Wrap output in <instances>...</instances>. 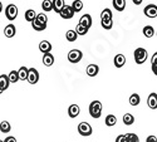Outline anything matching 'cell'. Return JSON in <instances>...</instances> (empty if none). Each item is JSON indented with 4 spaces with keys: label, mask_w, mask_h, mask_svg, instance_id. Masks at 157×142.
Segmentation results:
<instances>
[{
    "label": "cell",
    "mask_w": 157,
    "mask_h": 142,
    "mask_svg": "<svg viewBox=\"0 0 157 142\" xmlns=\"http://www.w3.org/2000/svg\"><path fill=\"white\" fill-rule=\"evenodd\" d=\"M78 24L82 25V27H84V28H87V29H89L90 27H92V17H90L89 14L82 15L81 19H79V23H78Z\"/></svg>",
    "instance_id": "obj_9"
},
{
    "label": "cell",
    "mask_w": 157,
    "mask_h": 142,
    "mask_svg": "<svg viewBox=\"0 0 157 142\" xmlns=\"http://www.w3.org/2000/svg\"><path fill=\"white\" fill-rule=\"evenodd\" d=\"M27 81L30 84H36L39 81V72L35 68H28V78Z\"/></svg>",
    "instance_id": "obj_6"
},
{
    "label": "cell",
    "mask_w": 157,
    "mask_h": 142,
    "mask_svg": "<svg viewBox=\"0 0 157 142\" xmlns=\"http://www.w3.org/2000/svg\"><path fill=\"white\" fill-rule=\"evenodd\" d=\"M0 131H2V133H9L11 131V126L8 121H3L2 123H0Z\"/></svg>",
    "instance_id": "obj_25"
},
{
    "label": "cell",
    "mask_w": 157,
    "mask_h": 142,
    "mask_svg": "<svg viewBox=\"0 0 157 142\" xmlns=\"http://www.w3.org/2000/svg\"><path fill=\"white\" fill-rule=\"evenodd\" d=\"M87 32H88V29L84 28V27H82V25H79V24H78L77 27H75V33H77L78 35H86Z\"/></svg>",
    "instance_id": "obj_35"
},
{
    "label": "cell",
    "mask_w": 157,
    "mask_h": 142,
    "mask_svg": "<svg viewBox=\"0 0 157 142\" xmlns=\"http://www.w3.org/2000/svg\"><path fill=\"white\" fill-rule=\"evenodd\" d=\"M4 142H17V138L13 137V136H8V137L4 140Z\"/></svg>",
    "instance_id": "obj_40"
},
{
    "label": "cell",
    "mask_w": 157,
    "mask_h": 142,
    "mask_svg": "<svg viewBox=\"0 0 157 142\" xmlns=\"http://www.w3.org/2000/svg\"><path fill=\"white\" fill-rule=\"evenodd\" d=\"M140 102H141V97L137 93H133L132 96L129 97V105L131 106H138Z\"/></svg>",
    "instance_id": "obj_29"
},
{
    "label": "cell",
    "mask_w": 157,
    "mask_h": 142,
    "mask_svg": "<svg viewBox=\"0 0 157 142\" xmlns=\"http://www.w3.org/2000/svg\"><path fill=\"white\" fill-rule=\"evenodd\" d=\"M127 142H140V138L136 133H126Z\"/></svg>",
    "instance_id": "obj_34"
},
{
    "label": "cell",
    "mask_w": 157,
    "mask_h": 142,
    "mask_svg": "<svg viewBox=\"0 0 157 142\" xmlns=\"http://www.w3.org/2000/svg\"><path fill=\"white\" fill-rule=\"evenodd\" d=\"M71 6H72L74 13H79L83 9V2H82V0H74Z\"/></svg>",
    "instance_id": "obj_21"
},
{
    "label": "cell",
    "mask_w": 157,
    "mask_h": 142,
    "mask_svg": "<svg viewBox=\"0 0 157 142\" xmlns=\"http://www.w3.org/2000/svg\"><path fill=\"white\" fill-rule=\"evenodd\" d=\"M8 79L10 83H17L19 81V75H18V71H11L8 74Z\"/></svg>",
    "instance_id": "obj_28"
},
{
    "label": "cell",
    "mask_w": 157,
    "mask_h": 142,
    "mask_svg": "<svg viewBox=\"0 0 157 142\" xmlns=\"http://www.w3.org/2000/svg\"><path fill=\"white\" fill-rule=\"evenodd\" d=\"M52 5H53L54 11L59 14L63 10V8L65 6V3H64V0H52Z\"/></svg>",
    "instance_id": "obj_13"
},
{
    "label": "cell",
    "mask_w": 157,
    "mask_h": 142,
    "mask_svg": "<svg viewBox=\"0 0 157 142\" xmlns=\"http://www.w3.org/2000/svg\"><path fill=\"white\" fill-rule=\"evenodd\" d=\"M101 25H102L104 29L109 30L113 27V19H111V20H101Z\"/></svg>",
    "instance_id": "obj_33"
},
{
    "label": "cell",
    "mask_w": 157,
    "mask_h": 142,
    "mask_svg": "<svg viewBox=\"0 0 157 142\" xmlns=\"http://www.w3.org/2000/svg\"><path fill=\"white\" fill-rule=\"evenodd\" d=\"M133 57H135V60L137 64H143L147 60V50L145 48H137V49H135Z\"/></svg>",
    "instance_id": "obj_2"
},
{
    "label": "cell",
    "mask_w": 157,
    "mask_h": 142,
    "mask_svg": "<svg viewBox=\"0 0 157 142\" xmlns=\"http://www.w3.org/2000/svg\"><path fill=\"white\" fill-rule=\"evenodd\" d=\"M39 24L44 25V27H47V23H48V15H45L44 13H40V14L36 15V19H35Z\"/></svg>",
    "instance_id": "obj_27"
},
{
    "label": "cell",
    "mask_w": 157,
    "mask_h": 142,
    "mask_svg": "<svg viewBox=\"0 0 157 142\" xmlns=\"http://www.w3.org/2000/svg\"><path fill=\"white\" fill-rule=\"evenodd\" d=\"M112 4H113V6H114L116 10L123 11L124 8H126V4H127V3H126V0H113Z\"/></svg>",
    "instance_id": "obj_19"
},
{
    "label": "cell",
    "mask_w": 157,
    "mask_h": 142,
    "mask_svg": "<svg viewBox=\"0 0 157 142\" xmlns=\"http://www.w3.org/2000/svg\"><path fill=\"white\" fill-rule=\"evenodd\" d=\"M156 35H157V32H156Z\"/></svg>",
    "instance_id": "obj_46"
},
{
    "label": "cell",
    "mask_w": 157,
    "mask_h": 142,
    "mask_svg": "<svg viewBox=\"0 0 157 142\" xmlns=\"http://www.w3.org/2000/svg\"><path fill=\"white\" fill-rule=\"evenodd\" d=\"M152 72H153V73L157 75V67H152Z\"/></svg>",
    "instance_id": "obj_41"
},
{
    "label": "cell",
    "mask_w": 157,
    "mask_h": 142,
    "mask_svg": "<svg viewBox=\"0 0 157 142\" xmlns=\"http://www.w3.org/2000/svg\"><path fill=\"white\" fill-rule=\"evenodd\" d=\"M18 6L14 5V4H9L6 8H5V17L9 19V20H14L17 17H18Z\"/></svg>",
    "instance_id": "obj_5"
},
{
    "label": "cell",
    "mask_w": 157,
    "mask_h": 142,
    "mask_svg": "<svg viewBox=\"0 0 157 142\" xmlns=\"http://www.w3.org/2000/svg\"><path fill=\"white\" fill-rule=\"evenodd\" d=\"M116 142H127L126 135H120V136H117V138H116Z\"/></svg>",
    "instance_id": "obj_38"
},
{
    "label": "cell",
    "mask_w": 157,
    "mask_h": 142,
    "mask_svg": "<svg viewBox=\"0 0 157 142\" xmlns=\"http://www.w3.org/2000/svg\"><path fill=\"white\" fill-rule=\"evenodd\" d=\"M65 38H67L68 42H75L78 38V34L75 33V30H68L67 34H65Z\"/></svg>",
    "instance_id": "obj_31"
},
{
    "label": "cell",
    "mask_w": 157,
    "mask_h": 142,
    "mask_svg": "<svg viewBox=\"0 0 157 142\" xmlns=\"http://www.w3.org/2000/svg\"><path fill=\"white\" fill-rule=\"evenodd\" d=\"M113 19L112 17V10L111 9H104L102 13H101V20H111Z\"/></svg>",
    "instance_id": "obj_23"
},
{
    "label": "cell",
    "mask_w": 157,
    "mask_h": 142,
    "mask_svg": "<svg viewBox=\"0 0 157 142\" xmlns=\"http://www.w3.org/2000/svg\"><path fill=\"white\" fill-rule=\"evenodd\" d=\"M147 105L151 109H156L157 108V94L156 93H151L147 98Z\"/></svg>",
    "instance_id": "obj_16"
},
{
    "label": "cell",
    "mask_w": 157,
    "mask_h": 142,
    "mask_svg": "<svg viewBox=\"0 0 157 142\" xmlns=\"http://www.w3.org/2000/svg\"><path fill=\"white\" fill-rule=\"evenodd\" d=\"M17 34V29H15V27L13 24H8L6 27H5V29H4V35L6 36V38H13Z\"/></svg>",
    "instance_id": "obj_14"
},
{
    "label": "cell",
    "mask_w": 157,
    "mask_h": 142,
    "mask_svg": "<svg viewBox=\"0 0 157 142\" xmlns=\"http://www.w3.org/2000/svg\"><path fill=\"white\" fill-rule=\"evenodd\" d=\"M32 27H33V29L34 30H36V32H42V30H44L47 27H44V25H42V24H39L36 20H34L33 23H32Z\"/></svg>",
    "instance_id": "obj_36"
},
{
    "label": "cell",
    "mask_w": 157,
    "mask_h": 142,
    "mask_svg": "<svg viewBox=\"0 0 157 142\" xmlns=\"http://www.w3.org/2000/svg\"><path fill=\"white\" fill-rule=\"evenodd\" d=\"M146 142H157V137L156 136H148L147 138H146Z\"/></svg>",
    "instance_id": "obj_39"
},
{
    "label": "cell",
    "mask_w": 157,
    "mask_h": 142,
    "mask_svg": "<svg viewBox=\"0 0 157 142\" xmlns=\"http://www.w3.org/2000/svg\"><path fill=\"white\" fill-rule=\"evenodd\" d=\"M42 8L44 11H50L53 10V5H52V0H44L42 3Z\"/></svg>",
    "instance_id": "obj_32"
},
{
    "label": "cell",
    "mask_w": 157,
    "mask_h": 142,
    "mask_svg": "<svg viewBox=\"0 0 157 142\" xmlns=\"http://www.w3.org/2000/svg\"><path fill=\"white\" fill-rule=\"evenodd\" d=\"M9 84H10V82L8 79V75L6 74H2V75H0V87H2L4 91L9 88Z\"/></svg>",
    "instance_id": "obj_22"
},
{
    "label": "cell",
    "mask_w": 157,
    "mask_h": 142,
    "mask_svg": "<svg viewBox=\"0 0 157 142\" xmlns=\"http://www.w3.org/2000/svg\"><path fill=\"white\" fill-rule=\"evenodd\" d=\"M113 63H114V66L117 68H122L124 66V63H126V57L123 54H117L113 59Z\"/></svg>",
    "instance_id": "obj_12"
},
{
    "label": "cell",
    "mask_w": 157,
    "mask_h": 142,
    "mask_svg": "<svg viewBox=\"0 0 157 142\" xmlns=\"http://www.w3.org/2000/svg\"><path fill=\"white\" fill-rule=\"evenodd\" d=\"M2 11H3V3L0 2V13H2Z\"/></svg>",
    "instance_id": "obj_43"
},
{
    "label": "cell",
    "mask_w": 157,
    "mask_h": 142,
    "mask_svg": "<svg viewBox=\"0 0 157 142\" xmlns=\"http://www.w3.org/2000/svg\"><path fill=\"white\" fill-rule=\"evenodd\" d=\"M18 75H19V81H27V78H28V67L21 66L18 69Z\"/></svg>",
    "instance_id": "obj_17"
},
{
    "label": "cell",
    "mask_w": 157,
    "mask_h": 142,
    "mask_svg": "<svg viewBox=\"0 0 157 142\" xmlns=\"http://www.w3.org/2000/svg\"><path fill=\"white\" fill-rule=\"evenodd\" d=\"M123 123L127 125V126H131V125H133L135 123V117L131 113H126L123 116Z\"/></svg>",
    "instance_id": "obj_30"
},
{
    "label": "cell",
    "mask_w": 157,
    "mask_h": 142,
    "mask_svg": "<svg viewBox=\"0 0 157 142\" xmlns=\"http://www.w3.org/2000/svg\"><path fill=\"white\" fill-rule=\"evenodd\" d=\"M86 72L89 77H96L99 72V67L97 66V64H89V66L87 67V69H86Z\"/></svg>",
    "instance_id": "obj_15"
},
{
    "label": "cell",
    "mask_w": 157,
    "mask_h": 142,
    "mask_svg": "<svg viewBox=\"0 0 157 142\" xmlns=\"http://www.w3.org/2000/svg\"><path fill=\"white\" fill-rule=\"evenodd\" d=\"M133 3H135V4H141L142 0H133Z\"/></svg>",
    "instance_id": "obj_42"
},
{
    "label": "cell",
    "mask_w": 157,
    "mask_h": 142,
    "mask_svg": "<svg viewBox=\"0 0 157 142\" xmlns=\"http://www.w3.org/2000/svg\"><path fill=\"white\" fill-rule=\"evenodd\" d=\"M3 92H4V89H3V88H2V87H0V94H2V93H3Z\"/></svg>",
    "instance_id": "obj_44"
},
{
    "label": "cell",
    "mask_w": 157,
    "mask_h": 142,
    "mask_svg": "<svg viewBox=\"0 0 157 142\" xmlns=\"http://www.w3.org/2000/svg\"><path fill=\"white\" fill-rule=\"evenodd\" d=\"M83 58V53L79 50V49H72L69 53H68V60L73 64L75 63H79Z\"/></svg>",
    "instance_id": "obj_3"
},
{
    "label": "cell",
    "mask_w": 157,
    "mask_h": 142,
    "mask_svg": "<svg viewBox=\"0 0 157 142\" xmlns=\"http://www.w3.org/2000/svg\"><path fill=\"white\" fill-rule=\"evenodd\" d=\"M142 32H143V35H145L146 38H152L155 35V29L151 27V25H146Z\"/></svg>",
    "instance_id": "obj_26"
},
{
    "label": "cell",
    "mask_w": 157,
    "mask_h": 142,
    "mask_svg": "<svg viewBox=\"0 0 157 142\" xmlns=\"http://www.w3.org/2000/svg\"><path fill=\"white\" fill-rule=\"evenodd\" d=\"M43 64H44V66H47V67L53 66V64H54V56L50 54V53L44 54L43 56Z\"/></svg>",
    "instance_id": "obj_18"
},
{
    "label": "cell",
    "mask_w": 157,
    "mask_h": 142,
    "mask_svg": "<svg viewBox=\"0 0 157 142\" xmlns=\"http://www.w3.org/2000/svg\"><path fill=\"white\" fill-rule=\"evenodd\" d=\"M0 142H4V141H2V140H0Z\"/></svg>",
    "instance_id": "obj_45"
},
{
    "label": "cell",
    "mask_w": 157,
    "mask_h": 142,
    "mask_svg": "<svg viewBox=\"0 0 157 142\" xmlns=\"http://www.w3.org/2000/svg\"><path fill=\"white\" fill-rule=\"evenodd\" d=\"M104 123H106V126H108V127H112L117 123V117L113 114H108L106 117V120H104Z\"/></svg>",
    "instance_id": "obj_24"
},
{
    "label": "cell",
    "mask_w": 157,
    "mask_h": 142,
    "mask_svg": "<svg viewBox=\"0 0 157 142\" xmlns=\"http://www.w3.org/2000/svg\"><path fill=\"white\" fill-rule=\"evenodd\" d=\"M36 13L33 10V9H29V10H27V11H25V20H27V21H29V23H33L35 19H36Z\"/></svg>",
    "instance_id": "obj_20"
},
{
    "label": "cell",
    "mask_w": 157,
    "mask_h": 142,
    "mask_svg": "<svg viewBox=\"0 0 157 142\" xmlns=\"http://www.w3.org/2000/svg\"><path fill=\"white\" fill-rule=\"evenodd\" d=\"M102 113V103L99 101H93L89 105V114L93 118H99Z\"/></svg>",
    "instance_id": "obj_1"
},
{
    "label": "cell",
    "mask_w": 157,
    "mask_h": 142,
    "mask_svg": "<svg viewBox=\"0 0 157 142\" xmlns=\"http://www.w3.org/2000/svg\"><path fill=\"white\" fill-rule=\"evenodd\" d=\"M39 50H40L43 54L50 53V50H52V44H50V42H48V40H42L40 43H39Z\"/></svg>",
    "instance_id": "obj_10"
},
{
    "label": "cell",
    "mask_w": 157,
    "mask_h": 142,
    "mask_svg": "<svg viewBox=\"0 0 157 142\" xmlns=\"http://www.w3.org/2000/svg\"><path fill=\"white\" fill-rule=\"evenodd\" d=\"M151 64H152V67H157V52H155L151 58Z\"/></svg>",
    "instance_id": "obj_37"
},
{
    "label": "cell",
    "mask_w": 157,
    "mask_h": 142,
    "mask_svg": "<svg viewBox=\"0 0 157 142\" xmlns=\"http://www.w3.org/2000/svg\"><path fill=\"white\" fill-rule=\"evenodd\" d=\"M78 132H79L81 136H90L92 135V126H90L88 122H81L78 125Z\"/></svg>",
    "instance_id": "obj_4"
},
{
    "label": "cell",
    "mask_w": 157,
    "mask_h": 142,
    "mask_svg": "<svg viewBox=\"0 0 157 142\" xmlns=\"http://www.w3.org/2000/svg\"><path fill=\"white\" fill-rule=\"evenodd\" d=\"M143 13H145V15H146L147 18H151V19L156 18V17H157V5H155V4H148V5H146V6H145V10H143Z\"/></svg>",
    "instance_id": "obj_7"
},
{
    "label": "cell",
    "mask_w": 157,
    "mask_h": 142,
    "mask_svg": "<svg viewBox=\"0 0 157 142\" xmlns=\"http://www.w3.org/2000/svg\"><path fill=\"white\" fill-rule=\"evenodd\" d=\"M79 112H81V108L78 105H71L69 108H68V114L71 118H75L79 116Z\"/></svg>",
    "instance_id": "obj_11"
},
{
    "label": "cell",
    "mask_w": 157,
    "mask_h": 142,
    "mask_svg": "<svg viewBox=\"0 0 157 142\" xmlns=\"http://www.w3.org/2000/svg\"><path fill=\"white\" fill-rule=\"evenodd\" d=\"M59 15H60L63 19H72V18L74 17V11H73V9H72L71 5H65V6L63 8V10L59 13Z\"/></svg>",
    "instance_id": "obj_8"
}]
</instances>
